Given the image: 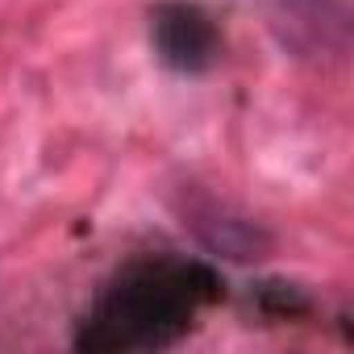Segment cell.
<instances>
[{
    "label": "cell",
    "instance_id": "obj_1",
    "mask_svg": "<svg viewBox=\"0 0 354 354\" xmlns=\"http://www.w3.org/2000/svg\"><path fill=\"white\" fill-rule=\"evenodd\" d=\"M225 296V279L205 259L142 254L129 259L80 317L71 346L88 354L171 350L180 346L205 308Z\"/></svg>",
    "mask_w": 354,
    "mask_h": 354
},
{
    "label": "cell",
    "instance_id": "obj_2",
    "mask_svg": "<svg viewBox=\"0 0 354 354\" xmlns=\"http://www.w3.org/2000/svg\"><path fill=\"white\" fill-rule=\"evenodd\" d=\"M150 46L162 67L205 75L221 59V30L196 0H162L150 9Z\"/></svg>",
    "mask_w": 354,
    "mask_h": 354
},
{
    "label": "cell",
    "instance_id": "obj_3",
    "mask_svg": "<svg viewBox=\"0 0 354 354\" xmlns=\"http://www.w3.org/2000/svg\"><path fill=\"white\" fill-rule=\"evenodd\" d=\"M271 34L300 59L346 55L350 46V9L346 0H259Z\"/></svg>",
    "mask_w": 354,
    "mask_h": 354
},
{
    "label": "cell",
    "instance_id": "obj_4",
    "mask_svg": "<svg viewBox=\"0 0 354 354\" xmlns=\"http://www.w3.org/2000/svg\"><path fill=\"white\" fill-rule=\"evenodd\" d=\"M184 217H188L192 234H196L213 254H225V259H234V263L263 259V254L271 250V234H267L259 221L234 213L230 205H221V201H213V196H192V205L184 209Z\"/></svg>",
    "mask_w": 354,
    "mask_h": 354
},
{
    "label": "cell",
    "instance_id": "obj_5",
    "mask_svg": "<svg viewBox=\"0 0 354 354\" xmlns=\"http://www.w3.org/2000/svg\"><path fill=\"white\" fill-rule=\"evenodd\" d=\"M250 300L259 304L263 317L271 321H296V317H308L313 313V300L304 288L296 283H283V279H263V283H250Z\"/></svg>",
    "mask_w": 354,
    "mask_h": 354
}]
</instances>
